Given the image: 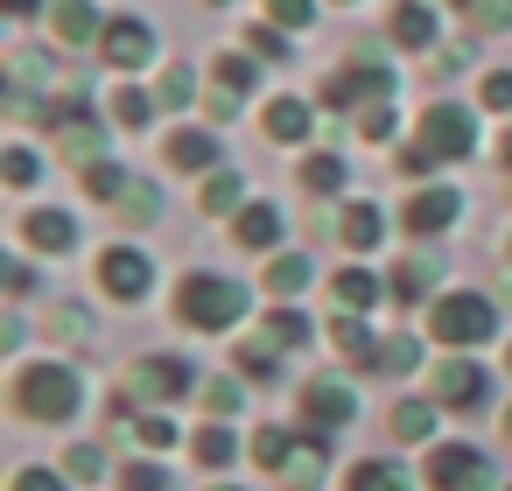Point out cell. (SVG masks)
Returning a JSON list of instances; mask_svg holds the SVG:
<instances>
[{
	"mask_svg": "<svg viewBox=\"0 0 512 491\" xmlns=\"http://www.w3.org/2000/svg\"><path fill=\"white\" fill-rule=\"evenodd\" d=\"M498 162H505V183H512V134L498 141Z\"/></svg>",
	"mask_w": 512,
	"mask_h": 491,
	"instance_id": "db71d44e",
	"label": "cell"
},
{
	"mask_svg": "<svg viewBox=\"0 0 512 491\" xmlns=\"http://www.w3.org/2000/svg\"><path fill=\"white\" fill-rule=\"evenodd\" d=\"M246 50H260V57H281V36H274V29H253V36H246Z\"/></svg>",
	"mask_w": 512,
	"mask_h": 491,
	"instance_id": "816d5d0a",
	"label": "cell"
},
{
	"mask_svg": "<svg viewBox=\"0 0 512 491\" xmlns=\"http://www.w3.org/2000/svg\"><path fill=\"white\" fill-rule=\"evenodd\" d=\"M428 428H435V407H421V400H400L393 407V435L400 442H428Z\"/></svg>",
	"mask_w": 512,
	"mask_h": 491,
	"instance_id": "484cf974",
	"label": "cell"
},
{
	"mask_svg": "<svg viewBox=\"0 0 512 491\" xmlns=\"http://www.w3.org/2000/svg\"><path fill=\"white\" fill-rule=\"evenodd\" d=\"M344 491H407V477H400L386 456H372V463H358V470H351V484H344Z\"/></svg>",
	"mask_w": 512,
	"mask_h": 491,
	"instance_id": "603a6c76",
	"label": "cell"
},
{
	"mask_svg": "<svg viewBox=\"0 0 512 491\" xmlns=\"http://www.w3.org/2000/svg\"><path fill=\"white\" fill-rule=\"evenodd\" d=\"M22 239L43 246V253H64V246L78 239V225H71L64 211H29V218H22Z\"/></svg>",
	"mask_w": 512,
	"mask_h": 491,
	"instance_id": "4fadbf2b",
	"label": "cell"
},
{
	"mask_svg": "<svg viewBox=\"0 0 512 491\" xmlns=\"http://www.w3.org/2000/svg\"><path fill=\"white\" fill-rule=\"evenodd\" d=\"M232 456H239V435H232L225 421H211V428L197 435V463H204V470H218V463H232Z\"/></svg>",
	"mask_w": 512,
	"mask_h": 491,
	"instance_id": "7402d4cb",
	"label": "cell"
},
{
	"mask_svg": "<svg viewBox=\"0 0 512 491\" xmlns=\"http://www.w3.org/2000/svg\"><path fill=\"white\" fill-rule=\"evenodd\" d=\"M57 36H64V43H92V36H106L99 15H92V0H57Z\"/></svg>",
	"mask_w": 512,
	"mask_h": 491,
	"instance_id": "9a60e30c",
	"label": "cell"
},
{
	"mask_svg": "<svg viewBox=\"0 0 512 491\" xmlns=\"http://www.w3.org/2000/svg\"><path fill=\"white\" fill-rule=\"evenodd\" d=\"M505 442H512V414H505Z\"/></svg>",
	"mask_w": 512,
	"mask_h": 491,
	"instance_id": "9f6ffc18",
	"label": "cell"
},
{
	"mask_svg": "<svg viewBox=\"0 0 512 491\" xmlns=\"http://www.w3.org/2000/svg\"><path fill=\"white\" fill-rule=\"evenodd\" d=\"M176 316H183L190 330H232V323L246 316V288L225 281V274H190V281L176 288Z\"/></svg>",
	"mask_w": 512,
	"mask_h": 491,
	"instance_id": "6da1fadb",
	"label": "cell"
},
{
	"mask_svg": "<svg viewBox=\"0 0 512 491\" xmlns=\"http://www.w3.org/2000/svg\"><path fill=\"white\" fill-rule=\"evenodd\" d=\"M379 232H386V225H379V211H372V204H351V211H344V246H358V253H365V246H379Z\"/></svg>",
	"mask_w": 512,
	"mask_h": 491,
	"instance_id": "cb8c5ba5",
	"label": "cell"
},
{
	"mask_svg": "<svg viewBox=\"0 0 512 491\" xmlns=\"http://www.w3.org/2000/svg\"><path fill=\"white\" fill-rule=\"evenodd\" d=\"M99 50H106V64H120V71H141V64H148V50H155V36H148L141 22H106Z\"/></svg>",
	"mask_w": 512,
	"mask_h": 491,
	"instance_id": "8fae6325",
	"label": "cell"
},
{
	"mask_svg": "<svg viewBox=\"0 0 512 491\" xmlns=\"http://www.w3.org/2000/svg\"><path fill=\"white\" fill-rule=\"evenodd\" d=\"M323 99H330V106H358V99H365V106H386V99H393V78H386L379 64H351V71H330V78H323Z\"/></svg>",
	"mask_w": 512,
	"mask_h": 491,
	"instance_id": "8992f818",
	"label": "cell"
},
{
	"mask_svg": "<svg viewBox=\"0 0 512 491\" xmlns=\"http://www.w3.org/2000/svg\"><path fill=\"white\" fill-rule=\"evenodd\" d=\"M190 393V365L183 358H141L127 372V400H183Z\"/></svg>",
	"mask_w": 512,
	"mask_h": 491,
	"instance_id": "ba28073f",
	"label": "cell"
},
{
	"mask_svg": "<svg viewBox=\"0 0 512 491\" xmlns=\"http://www.w3.org/2000/svg\"><path fill=\"white\" fill-rule=\"evenodd\" d=\"M134 435H141L148 449H169V442H176V421H162V414H141V421H134Z\"/></svg>",
	"mask_w": 512,
	"mask_h": 491,
	"instance_id": "74e56055",
	"label": "cell"
},
{
	"mask_svg": "<svg viewBox=\"0 0 512 491\" xmlns=\"http://www.w3.org/2000/svg\"><path fill=\"white\" fill-rule=\"evenodd\" d=\"M302 407H309V421H316V428H344V421L358 414L351 386H337V379H309V386H302Z\"/></svg>",
	"mask_w": 512,
	"mask_h": 491,
	"instance_id": "30bf717a",
	"label": "cell"
},
{
	"mask_svg": "<svg viewBox=\"0 0 512 491\" xmlns=\"http://www.w3.org/2000/svg\"><path fill=\"white\" fill-rule=\"evenodd\" d=\"M64 155H71V162H92V155H99V127L71 113V134H64Z\"/></svg>",
	"mask_w": 512,
	"mask_h": 491,
	"instance_id": "4dcf8cb0",
	"label": "cell"
},
{
	"mask_svg": "<svg viewBox=\"0 0 512 491\" xmlns=\"http://www.w3.org/2000/svg\"><path fill=\"white\" fill-rule=\"evenodd\" d=\"M456 211H463V197H456V190H421L400 218H407L414 232H442V225H456Z\"/></svg>",
	"mask_w": 512,
	"mask_h": 491,
	"instance_id": "7c38bea8",
	"label": "cell"
},
{
	"mask_svg": "<svg viewBox=\"0 0 512 491\" xmlns=\"http://www.w3.org/2000/svg\"><path fill=\"white\" fill-rule=\"evenodd\" d=\"M120 484H127V491H169V470H155V463H134V470H120Z\"/></svg>",
	"mask_w": 512,
	"mask_h": 491,
	"instance_id": "f35d334b",
	"label": "cell"
},
{
	"mask_svg": "<svg viewBox=\"0 0 512 491\" xmlns=\"http://www.w3.org/2000/svg\"><path fill=\"white\" fill-rule=\"evenodd\" d=\"M15 491H64V484H57L50 470H22V477H15Z\"/></svg>",
	"mask_w": 512,
	"mask_h": 491,
	"instance_id": "f907efd6",
	"label": "cell"
},
{
	"mask_svg": "<svg viewBox=\"0 0 512 491\" xmlns=\"http://www.w3.org/2000/svg\"><path fill=\"white\" fill-rule=\"evenodd\" d=\"M0 281H8V295H22V288H29V267H22V260H8V267H0Z\"/></svg>",
	"mask_w": 512,
	"mask_h": 491,
	"instance_id": "f5cc1de1",
	"label": "cell"
},
{
	"mask_svg": "<svg viewBox=\"0 0 512 491\" xmlns=\"http://www.w3.org/2000/svg\"><path fill=\"white\" fill-rule=\"evenodd\" d=\"M0 162H8V183H15V190H22V183H36V155H29V148H8Z\"/></svg>",
	"mask_w": 512,
	"mask_h": 491,
	"instance_id": "7bdbcfd3",
	"label": "cell"
},
{
	"mask_svg": "<svg viewBox=\"0 0 512 491\" xmlns=\"http://www.w3.org/2000/svg\"><path fill=\"white\" fill-rule=\"evenodd\" d=\"M435 400L456 407V414L477 407V400H484V372H477L470 358H442V372H435Z\"/></svg>",
	"mask_w": 512,
	"mask_h": 491,
	"instance_id": "9c48e42d",
	"label": "cell"
},
{
	"mask_svg": "<svg viewBox=\"0 0 512 491\" xmlns=\"http://www.w3.org/2000/svg\"><path fill=\"white\" fill-rule=\"evenodd\" d=\"M267 288H274V295H302V288H309V260H302V253H281V260L267 267Z\"/></svg>",
	"mask_w": 512,
	"mask_h": 491,
	"instance_id": "d4e9b609",
	"label": "cell"
},
{
	"mask_svg": "<svg viewBox=\"0 0 512 491\" xmlns=\"http://www.w3.org/2000/svg\"><path fill=\"white\" fill-rule=\"evenodd\" d=\"M267 15H274V29H302L309 22V0H267Z\"/></svg>",
	"mask_w": 512,
	"mask_h": 491,
	"instance_id": "b9f144b4",
	"label": "cell"
},
{
	"mask_svg": "<svg viewBox=\"0 0 512 491\" xmlns=\"http://www.w3.org/2000/svg\"><path fill=\"white\" fill-rule=\"evenodd\" d=\"M281 239V211L274 204H246L239 211V246H274Z\"/></svg>",
	"mask_w": 512,
	"mask_h": 491,
	"instance_id": "ac0fdd59",
	"label": "cell"
},
{
	"mask_svg": "<svg viewBox=\"0 0 512 491\" xmlns=\"http://www.w3.org/2000/svg\"><path fill=\"white\" fill-rule=\"evenodd\" d=\"M148 274H155V267H148L134 246H106V253H99V288H106L113 302H141V295H148Z\"/></svg>",
	"mask_w": 512,
	"mask_h": 491,
	"instance_id": "52a82bcc",
	"label": "cell"
},
{
	"mask_svg": "<svg viewBox=\"0 0 512 491\" xmlns=\"http://www.w3.org/2000/svg\"><path fill=\"white\" fill-rule=\"evenodd\" d=\"M428 484H435V491H491V463H484L477 449L449 442V449L428 456Z\"/></svg>",
	"mask_w": 512,
	"mask_h": 491,
	"instance_id": "5b68a950",
	"label": "cell"
},
{
	"mask_svg": "<svg viewBox=\"0 0 512 491\" xmlns=\"http://www.w3.org/2000/svg\"><path fill=\"white\" fill-rule=\"evenodd\" d=\"M57 330H64L71 344H85V337H92V316H85V309H57Z\"/></svg>",
	"mask_w": 512,
	"mask_h": 491,
	"instance_id": "7dc6e473",
	"label": "cell"
},
{
	"mask_svg": "<svg viewBox=\"0 0 512 491\" xmlns=\"http://www.w3.org/2000/svg\"><path fill=\"white\" fill-rule=\"evenodd\" d=\"M183 99H190V71L169 64V71H162V106H183Z\"/></svg>",
	"mask_w": 512,
	"mask_h": 491,
	"instance_id": "ee69618b",
	"label": "cell"
},
{
	"mask_svg": "<svg viewBox=\"0 0 512 491\" xmlns=\"http://www.w3.org/2000/svg\"><path fill=\"white\" fill-rule=\"evenodd\" d=\"M302 183H309V190L323 197V190H337V183H344V162H337V155H309V169H302Z\"/></svg>",
	"mask_w": 512,
	"mask_h": 491,
	"instance_id": "1f68e13d",
	"label": "cell"
},
{
	"mask_svg": "<svg viewBox=\"0 0 512 491\" xmlns=\"http://www.w3.org/2000/svg\"><path fill=\"white\" fill-rule=\"evenodd\" d=\"M428 36H435V15L421 8V0H400L393 8V43L400 50H428Z\"/></svg>",
	"mask_w": 512,
	"mask_h": 491,
	"instance_id": "5bb4252c",
	"label": "cell"
},
{
	"mask_svg": "<svg viewBox=\"0 0 512 491\" xmlns=\"http://www.w3.org/2000/svg\"><path fill=\"white\" fill-rule=\"evenodd\" d=\"M204 407H211V421H232V414H239V386H232V379L204 386Z\"/></svg>",
	"mask_w": 512,
	"mask_h": 491,
	"instance_id": "d590c367",
	"label": "cell"
},
{
	"mask_svg": "<svg viewBox=\"0 0 512 491\" xmlns=\"http://www.w3.org/2000/svg\"><path fill=\"white\" fill-rule=\"evenodd\" d=\"M470 15H477V29H484V36H491V29H512V0H477Z\"/></svg>",
	"mask_w": 512,
	"mask_h": 491,
	"instance_id": "ab89813d",
	"label": "cell"
},
{
	"mask_svg": "<svg viewBox=\"0 0 512 491\" xmlns=\"http://www.w3.org/2000/svg\"><path fill=\"white\" fill-rule=\"evenodd\" d=\"M484 106H498V113L512 106V71H491V78H484Z\"/></svg>",
	"mask_w": 512,
	"mask_h": 491,
	"instance_id": "681fc988",
	"label": "cell"
},
{
	"mask_svg": "<svg viewBox=\"0 0 512 491\" xmlns=\"http://www.w3.org/2000/svg\"><path fill=\"white\" fill-rule=\"evenodd\" d=\"M330 337H337L344 358H379V344H372V330H365L358 316H330Z\"/></svg>",
	"mask_w": 512,
	"mask_h": 491,
	"instance_id": "44dd1931",
	"label": "cell"
},
{
	"mask_svg": "<svg viewBox=\"0 0 512 491\" xmlns=\"http://www.w3.org/2000/svg\"><path fill=\"white\" fill-rule=\"evenodd\" d=\"M421 148H428L435 162L470 155V148H477V120H470V106H435V113L421 120Z\"/></svg>",
	"mask_w": 512,
	"mask_h": 491,
	"instance_id": "277c9868",
	"label": "cell"
},
{
	"mask_svg": "<svg viewBox=\"0 0 512 491\" xmlns=\"http://www.w3.org/2000/svg\"><path fill=\"white\" fill-rule=\"evenodd\" d=\"M120 218H127V225H155V218H162L155 183H127V190H120Z\"/></svg>",
	"mask_w": 512,
	"mask_h": 491,
	"instance_id": "ffe728a7",
	"label": "cell"
},
{
	"mask_svg": "<svg viewBox=\"0 0 512 491\" xmlns=\"http://www.w3.org/2000/svg\"><path fill=\"white\" fill-rule=\"evenodd\" d=\"M267 337H274V344H288V351H295V344H302V337H309V323H302V316H295V309H274V316H267Z\"/></svg>",
	"mask_w": 512,
	"mask_h": 491,
	"instance_id": "836d02e7",
	"label": "cell"
},
{
	"mask_svg": "<svg viewBox=\"0 0 512 491\" xmlns=\"http://www.w3.org/2000/svg\"><path fill=\"white\" fill-rule=\"evenodd\" d=\"M113 113H120V127H148V99L141 92H113Z\"/></svg>",
	"mask_w": 512,
	"mask_h": 491,
	"instance_id": "60d3db41",
	"label": "cell"
},
{
	"mask_svg": "<svg viewBox=\"0 0 512 491\" xmlns=\"http://www.w3.org/2000/svg\"><path fill=\"white\" fill-rule=\"evenodd\" d=\"M211 491H232V484H211Z\"/></svg>",
	"mask_w": 512,
	"mask_h": 491,
	"instance_id": "6f0895ef",
	"label": "cell"
},
{
	"mask_svg": "<svg viewBox=\"0 0 512 491\" xmlns=\"http://www.w3.org/2000/svg\"><path fill=\"white\" fill-rule=\"evenodd\" d=\"M505 365H512V351H505Z\"/></svg>",
	"mask_w": 512,
	"mask_h": 491,
	"instance_id": "680465c9",
	"label": "cell"
},
{
	"mask_svg": "<svg viewBox=\"0 0 512 491\" xmlns=\"http://www.w3.org/2000/svg\"><path fill=\"white\" fill-rule=\"evenodd\" d=\"M99 470H106V456H99L92 442H78V449H71V477H99Z\"/></svg>",
	"mask_w": 512,
	"mask_h": 491,
	"instance_id": "c3c4849f",
	"label": "cell"
},
{
	"mask_svg": "<svg viewBox=\"0 0 512 491\" xmlns=\"http://www.w3.org/2000/svg\"><path fill=\"white\" fill-rule=\"evenodd\" d=\"M428 330H435V344H484L491 330H498V316H491V302L484 295H442L435 309H428Z\"/></svg>",
	"mask_w": 512,
	"mask_h": 491,
	"instance_id": "3957f363",
	"label": "cell"
},
{
	"mask_svg": "<svg viewBox=\"0 0 512 491\" xmlns=\"http://www.w3.org/2000/svg\"><path fill=\"white\" fill-rule=\"evenodd\" d=\"M253 85V64L246 57H218V92H246Z\"/></svg>",
	"mask_w": 512,
	"mask_h": 491,
	"instance_id": "8d00e7d4",
	"label": "cell"
},
{
	"mask_svg": "<svg viewBox=\"0 0 512 491\" xmlns=\"http://www.w3.org/2000/svg\"><path fill=\"white\" fill-rule=\"evenodd\" d=\"M281 351H288V344H274V337H253V344H239V365H246L253 379H267V372L281 365Z\"/></svg>",
	"mask_w": 512,
	"mask_h": 491,
	"instance_id": "f546056e",
	"label": "cell"
},
{
	"mask_svg": "<svg viewBox=\"0 0 512 491\" xmlns=\"http://www.w3.org/2000/svg\"><path fill=\"white\" fill-rule=\"evenodd\" d=\"M232 204H239V176L225 169V176H211V183H204V211H232Z\"/></svg>",
	"mask_w": 512,
	"mask_h": 491,
	"instance_id": "e575fe53",
	"label": "cell"
},
{
	"mask_svg": "<svg viewBox=\"0 0 512 491\" xmlns=\"http://www.w3.org/2000/svg\"><path fill=\"white\" fill-rule=\"evenodd\" d=\"M8 15H36V0H8Z\"/></svg>",
	"mask_w": 512,
	"mask_h": 491,
	"instance_id": "11a10c76",
	"label": "cell"
},
{
	"mask_svg": "<svg viewBox=\"0 0 512 491\" xmlns=\"http://www.w3.org/2000/svg\"><path fill=\"white\" fill-rule=\"evenodd\" d=\"M85 183H92V197H120V190H127V169H106V162H99Z\"/></svg>",
	"mask_w": 512,
	"mask_h": 491,
	"instance_id": "bcb514c9",
	"label": "cell"
},
{
	"mask_svg": "<svg viewBox=\"0 0 512 491\" xmlns=\"http://www.w3.org/2000/svg\"><path fill=\"white\" fill-rule=\"evenodd\" d=\"M15 407L36 414V421L78 414V372H64V365H29V372H15Z\"/></svg>",
	"mask_w": 512,
	"mask_h": 491,
	"instance_id": "7a4b0ae2",
	"label": "cell"
},
{
	"mask_svg": "<svg viewBox=\"0 0 512 491\" xmlns=\"http://www.w3.org/2000/svg\"><path fill=\"white\" fill-rule=\"evenodd\" d=\"M218 162V148H211V134H169V169H211Z\"/></svg>",
	"mask_w": 512,
	"mask_h": 491,
	"instance_id": "e0dca14e",
	"label": "cell"
},
{
	"mask_svg": "<svg viewBox=\"0 0 512 491\" xmlns=\"http://www.w3.org/2000/svg\"><path fill=\"white\" fill-rule=\"evenodd\" d=\"M288 449H295V435H288V428H260V435H253V463H260V470H281V463H288Z\"/></svg>",
	"mask_w": 512,
	"mask_h": 491,
	"instance_id": "83f0119b",
	"label": "cell"
},
{
	"mask_svg": "<svg viewBox=\"0 0 512 491\" xmlns=\"http://www.w3.org/2000/svg\"><path fill=\"white\" fill-rule=\"evenodd\" d=\"M330 295H337V302H344V309L358 316V309H372V302H379V281H372L365 267H344V274L330 281Z\"/></svg>",
	"mask_w": 512,
	"mask_h": 491,
	"instance_id": "d6986e66",
	"label": "cell"
},
{
	"mask_svg": "<svg viewBox=\"0 0 512 491\" xmlns=\"http://www.w3.org/2000/svg\"><path fill=\"white\" fill-rule=\"evenodd\" d=\"M414 358H421V351H414V337H386L372 365H379V372H414Z\"/></svg>",
	"mask_w": 512,
	"mask_h": 491,
	"instance_id": "d6a6232c",
	"label": "cell"
},
{
	"mask_svg": "<svg viewBox=\"0 0 512 491\" xmlns=\"http://www.w3.org/2000/svg\"><path fill=\"white\" fill-rule=\"evenodd\" d=\"M323 470V442L316 435H295V449H288V463H281V477H295V484H309Z\"/></svg>",
	"mask_w": 512,
	"mask_h": 491,
	"instance_id": "4316f807",
	"label": "cell"
},
{
	"mask_svg": "<svg viewBox=\"0 0 512 491\" xmlns=\"http://www.w3.org/2000/svg\"><path fill=\"white\" fill-rule=\"evenodd\" d=\"M309 134V106L302 99H274L267 106V141H302Z\"/></svg>",
	"mask_w": 512,
	"mask_h": 491,
	"instance_id": "2e32d148",
	"label": "cell"
},
{
	"mask_svg": "<svg viewBox=\"0 0 512 491\" xmlns=\"http://www.w3.org/2000/svg\"><path fill=\"white\" fill-rule=\"evenodd\" d=\"M428 281H435V267H428V260L393 267V295H400V302H421V295H428Z\"/></svg>",
	"mask_w": 512,
	"mask_h": 491,
	"instance_id": "f1b7e54d",
	"label": "cell"
},
{
	"mask_svg": "<svg viewBox=\"0 0 512 491\" xmlns=\"http://www.w3.org/2000/svg\"><path fill=\"white\" fill-rule=\"evenodd\" d=\"M358 134H365V141H386V134H393V99H386V106H372V113L358 120Z\"/></svg>",
	"mask_w": 512,
	"mask_h": 491,
	"instance_id": "f6af8a7d",
	"label": "cell"
}]
</instances>
